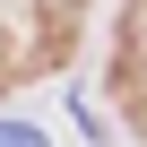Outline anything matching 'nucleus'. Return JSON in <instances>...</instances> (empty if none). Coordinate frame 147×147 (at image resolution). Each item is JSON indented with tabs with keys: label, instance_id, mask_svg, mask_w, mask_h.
<instances>
[{
	"label": "nucleus",
	"instance_id": "1",
	"mask_svg": "<svg viewBox=\"0 0 147 147\" xmlns=\"http://www.w3.org/2000/svg\"><path fill=\"white\" fill-rule=\"evenodd\" d=\"M0 147H43V130H26V121H0Z\"/></svg>",
	"mask_w": 147,
	"mask_h": 147
}]
</instances>
